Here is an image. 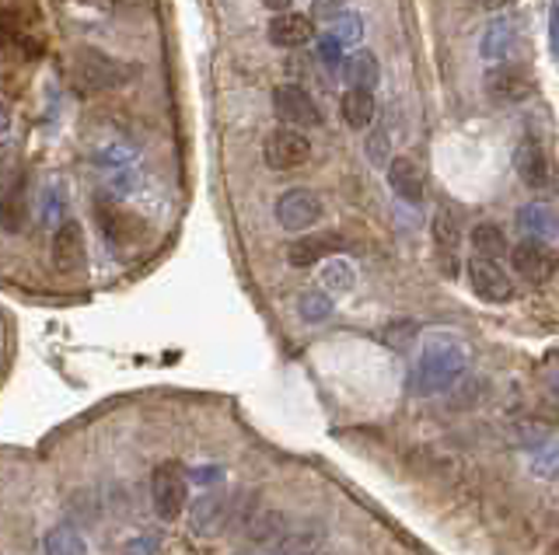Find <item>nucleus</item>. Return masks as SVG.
Returning <instances> with one entry per match:
<instances>
[{
	"mask_svg": "<svg viewBox=\"0 0 559 555\" xmlns=\"http://www.w3.org/2000/svg\"><path fill=\"white\" fill-rule=\"evenodd\" d=\"M469 346L455 332H431L420 346V357L413 367V395L431 398L448 392L451 384L465 374Z\"/></svg>",
	"mask_w": 559,
	"mask_h": 555,
	"instance_id": "nucleus-1",
	"label": "nucleus"
},
{
	"mask_svg": "<svg viewBox=\"0 0 559 555\" xmlns=\"http://www.w3.org/2000/svg\"><path fill=\"white\" fill-rule=\"evenodd\" d=\"M129 77H134V66L98 53V49H77L71 57V81H74V88L85 95L123 88Z\"/></svg>",
	"mask_w": 559,
	"mask_h": 555,
	"instance_id": "nucleus-2",
	"label": "nucleus"
},
{
	"mask_svg": "<svg viewBox=\"0 0 559 555\" xmlns=\"http://www.w3.org/2000/svg\"><path fill=\"white\" fill-rule=\"evenodd\" d=\"M151 503H154V514L164 520V525H172V520H178L186 514V507H189V479L183 476V468H178L175 461L154 468Z\"/></svg>",
	"mask_w": 559,
	"mask_h": 555,
	"instance_id": "nucleus-3",
	"label": "nucleus"
},
{
	"mask_svg": "<svg viewBox=\"0 0 559 555\" xmlns=\"http://www.w3.org/2000/svg\"><path fill=\"white\" fill-rule=\"evenodd\" d=\"M308 158H311V140L298 126L270 130L266 140H262V161L273 172H294V168L308 164Z\"/></svg>",
	"mask_w": 559,
	"mask_h": 555,
	"instance_id": "nucleus-4",
	"label": "nucleus"
},
{
	"mask_svg": "<svg viewBox=\"0 0 559 555\" xmlns=\"http://www.w3.org/2000/svg\"><path fill=\"white\" fill-rule=\"evenodd\" d=\"M469 287L472 294L486 300V305H511L514 300V280L507 276V269H500V259H469Z\"/></svg>",
	"mask_w": 559,
	"mask_h": 555,
	"instance_id": "nucleus-5",
	"label": "nucleus"
},
{
	"mask_svg": "<svg viewBox=\"0 0 559 555\" xmlns=\"http://www.w3.org/2000/svg\"><path fill=\"white\" fill-rule=\"evenodd\" d=\"M483 91L489 102H497V106H518L529 98L532 91V74H529V66H521V63H493L486 77H483Z\"/></svg>",
	"mask_w": 559,
	"mask_h": 555,
	"instance_id": "nucleus-6",
	"label": "nucleus"
},
{
	"mask_svg": "<svg viewBox=\"0 0 559 555\" xmlns=\"http://www.w3.org/2000/svg\"><path fill=\"white\" fill-rule=\"evenodd\" d=\"M322 199L319 193H311V189H290L276 199V224L290 231V234H305L311 231L319 221H322Z\"/></svg>",
	"mask_w": 559,
	"mask_h": 555,
	"instance_id": "nucleus-7",
	"label": "nucleus"
},
{
	"mask_svg": "<svg viewBox=\"0 0 559 555\" xmlns=\"http://www.w3.org/2000/svg\"><path fill=\"white\" fill-rule=\"evenodd\" d=\"M273 112L280 123L298 126V130L322 126L319 106L311 102V95L305 88H298V84H280V88H273Z\"/></svg>",
	"mask_w": 559,
	"mask_h": 555,
	"instance_id": "nucleus-8",
	"label": "nucleus"
},
{
	"mask_svg": "<svg viewBox=\"0 0 559 555\" xmlns=\"http://www.w3.org/2000/svg\"><path fill=\"white\" fill-rule=\"evenodd\" d=\"M49 256H53V266L57 273L71 276V273H80L85 269V259H88V248H85V231H80L77 221H63L53 234V248H49Z\"/></svg>",
	"mask_w": 559,
	"mask_h": 555,
	"instance_id": "nucleus-9",
	"label": "nucleus"
},
{
	"mask_svg": "<svg viewBox=\"0 0 559 555\" xmlns=\"http://www.w3.org/2000/svg\"><path fill=\"white\" fill-rule=\"evenodd\" d=\"M266 36L280 49L308 46L311 39H315V18H311V14H298V11H280L276 18L270 22Z\"/></svg>",
	"mask_w": 559,
	"mask_h": 555,
	"instance_id": "nucleus-10",
	"label": "nucleus"
},
{
	"mask_svg": "<svg viewBox=\"0 0 559 555\" xmlns=\"http://www.w3.org/2000/svg\"><path fill=\"white\" fill-rule=\"evenodd\" d=\"M514 172L529 189H549V158L535 137H524L514 150Z\"/></svg>",
	"mask_w": 559,
	"mask_h": 555,
	"instance_id": "nucleus-11",
	"label": "nucleus"
},
{
	"mask_svg": "<svg viewBox=\"0 0 559 555\" xmlns=\"http://www.w3.org/2000/svg\"><path fill=\"white\" fill-rule=\"evenodd\" d=\"M511 266L518 269L521 280L529 283H549L552 273H556V256L538 242H521L514 251H511Z\"/></svg>",
	"mask_w": 559,
	"mask_h": 555,
	"instance_id": "nucleus-12",
	"label": "nucleus"
},
{
	"mask_svg": "<svg viewBox=\"0 0 559 555\" xmlns=\"http://www.w3.org/2000/svg\"><path fill=\"white\" fill-rule=\"evenodd\" d=\"M98 227H102L105 238L116 245V248H126V245H137L144 238V221L137 213H126V210H116V207H98Z\"/></svg>",
	"mask_w": 559,
	"mask_h": 555,
	"instance_id": "nucleus-13",
	"label": "nucleus"
},
{
	"mask_svg": "<svg viewBox=\"0 0 559 555\" xmlns=\"http://www.w3.org/2000/svg\"><path fill=\"white\" fill-rule=\"evenodd\" d=\"M518 224L529 238L556 242L559 238V207L556 203H529L518 210Z\"/></svg>",
	"mask_w": 559,
	"mask_h": 555,
	"instance_id": "nucleus-14",
	"label": "nucleus"
},
{
	"mask_svg": "<svg viewBox=\"0 0 559 555\" xmlns=\"http://www.w3.org/2000/svg\"><path fill=\"white\" fill-rule=\"evenodd\" d=\"M388 185L399 199H406V203H420V199H423V168L413 158H406V155L392 158Z\"/></svg>",
	"mask_w": 559,
	"mask_h": 555,
	"instance_id": "nucleus-15",
	"label": "nucleus"
},
{
	"mask_svg": "<svg viewBox=\"0 0 559 555\" xmlns=\"http://www.w3.org/2000/svg\"><path fill=\"white\" fill-rule=\"evenodd\" d=\"M333 251H339V238L336 234H305L301 242H290L287 248V262L298 266V269H308L315 262H325Z\"/></svg>",
	"mask_w": 559,
	"mask_h": 555,
	"instance_id": "nucleus-16",
	"label": "nucleus"
},
{
	"mask_svg": "<svg viewBox=\"0 0 559 555\" xmlns=\"http://www.w3.org/2000/svg\"><path fill=\"white\" fill-rule=\"evenodd\" d=\"M227 520V499L218 493H207L200 499H192V510H189V528L196 534H218Z\"/></svg>",
	"mask_w": 559,
	"mask_h": 555,
	"instance_id": "nucleus-17",
	"label": "nucleus"
},
{
	"mask_svg": "<svg viewBox=\"0 0 559 555\" xmlns=\"http://www.w3.org/2000/svg\"><path fill=\"white\" fill-rule=\"evenodd\" d=\"M434 242L440 251V262H444V273H455L458 266V245H462V231H458V221L451 210H440L434 217Z\"/></svg>",
	"mask_w": 559,
	"mask_h": 555,
	"instance_id": "nucleus-18",
	"label": "nucleus"
},
{
	"mask_svg": "<svg viewBox=\"0 0 559 555\" xmlns=\"http://www.w3.org/2000/svg\"><path fill=\"white\" fill-rule=\"evenodd\" d=\"M343 123L350 130H368L374 123V91L371 88H347L339 102Z\"/></svg>",
	"mask_w": 559,
	"mask_h": 555,
	"instance_id": "nucleus-19",
	"label": "nucleus"
},
{
	"mask_svg": "<svg viewBox=\"0 0 559 555\" xmlns=\"http://www.w3.org/2000/svg\"><path fill=\"white\" fill-rule=\"evenodd\" d=\"M377 77H382V66H377V57L371 53V49H357V53L347 57V63H343V81L350 84V88H371Z\"/></svg>",
	"mask_w": 559,
	"mask_h": 555,
	"instance_id": "nucleus-20",
	"label": "nucleus"
},
{
	"mask_svg": "<svg viewBox=\"0 0 559 555\" xmlns=\"http://www.w3.org/2000/svg\"><path fill=\"white\" fill-rule=\"evenodd\" d=\"M319 280H322V287L336 297V294H350V291H353V280H357V273H353V266H350L347 259L328 256V259L322 262V273H319Z\"/></svg>",
	"mask_w": 559,
	"mask_h": 555,
	"instance_id": "nucleus-21",
	"label": "nucleus"
},
{
	"mask_svg": "<svg viewBox=\"0 0 559 555\" xmlns=\"http://www.w3.org/2000/svg\"><path fill=\"white\" fill-rule=\"evenodd\" d=\"M325 542L322 528H301V531H287L276 542V555H315Z\"/></svg>",
	"mask_w": 559,
	"mask_h": 555,
	"instance_id": "nucleus-22",
	"label": "nucleus"
},
{
	"mask_svg": "<svg viewBox=\"0 0 559 555\" xmlns=\"http://www.w3.org/2000/svg\"><path fill=\"white\" fill-rule=\"evenodd\" d=\"M42 552L46 555H88V542L85 534L74 528H53L42 538Z\"/></svg>",
	"mask_w": 559,
	"mask_h": 555,
	"instance_id": "nucleus-23",
	"label": "nucleus"
},
{
	"mask_svg": "<svg viewBox=\"0 0 559 555\" xmlns=\"http://www.w3.org/2000/svg\"><path fill=\"white\" fill-rule=\"evenodd\" d=\"M472 251L483 259H504L507 256V238L497 224H475L472 227Z\"/></svg>",
	"mask_w": 559,
	"mask_h": 555,
	"instance_id": "nucleus-24",
	"label": "nucleus"
},
{
	"mask_svg": "<svg viewBox=\"0 0 559 555\" xmlns=\"http://www.w3.org/2000/svg\"><path fill=\"white\" fill-rule=\"evenodd\" d=\"M511 46H514V28H511V22H507V18H500V22H493V25L486 28L480 53H483L486 60H504V57H507V49H511Z\"/></svg>",
	"mask_w": 559,
	"mask_h": 555,
	"instance_id": "nucleus-25",
	"label": "nucleus"
},
{
	"mask_svg": "<svg viewBox=\"0 0 559 555\" xmlns=\"http://www.w3.org/2000/svg\"><path fill=\"white\" fill-rule=\"evenodd\" d=\"M298 314L305 318V322L319 325V322H325L328 314H333V297H328V294H319V291H308V294H301V300H298Z\"/></svg>",
	"mask_w": 559,
	"mask_h": 555,
	"instance_id": "nucleus-26",
	"label": "nucleus"
},
{
	"mask_svg": "<svg viewBox=\"0 0 559 555\" xmlns=\"http://www.w3.org/2000/svg\"><path fill=\"white\" fill-rule=\"evenodd\" d=\"M319 60L328 71H343V63H347V42L339 39V32H328V36L319 39Z\"/></svg>",
	"mask_w": 559,
	"mask_h": 555,
	"instance_id": "nucleus-27",
	"label": "nucleus"
},
{
	"mask_svg": "<svg viewBox=\"0 0 559 555\" xmlns=\"http://www.w3.org/2000/svg\"><path fill=\"white\" fill-rule=\"evenodd\" d=\"M280 528H284V517H280L276 510H262L249 525V534L256 538V542H276Z\"/></svg>",
	"mask_w": 559,
	"mask_h": 555,
	"instance_id": "nucleus-28",
	"label": "nucleus"
},
{
	"mask_svg": "<svg viewBox=\"0 0 559 555\" xmlns=\"http://www.w3.org/2000/svg\"><path fill=\"white\" fill-rule=\"evenodd\" d=\"M532 468H535V476L552 479L559 472V444H546L542 451H535L532 454Z\"/></svg>",
	"mask_w": 559,
	"mask_h": 555,
	"instance_id": "nucleus-29",
	"label": "nucleus"
},
{
	"mask_svg": "<svg viewBox=\"0 0 559 555\" xmlns=\"http://www.w3.org/2000/svg\"><path fill=\"white\" fill-rule=\"evenodd\" d=\"M388 150H392V137H388V126H377L371 137H368V158L374 164H385L388 161Z\"/></svg>",
	"mask_w": 559,
	"mask_h": 555,
	"instance_id": "nucleus-30",
	"label": "nucleus"
},
{
	"mask_svg": "<svg viewBox=\"0 0 559 555\" xmlns=\"http://www.w3.org/2000/svg\"><path fill=\"white\" fill-rule=\"evenodd\" d=\"M336 22H339V39L347 42V46L364 39V18H360V14H347V11H343Z\"/></svg>",
	"mask_w": 559,
	"mask_h": 555,
	"instance_id": "nucleus-31",
	"label": "nucleus"
},
{
	"mask_svg": "<svg viewBox=\"0 0 559 555\" xmlns=\"http://www.w3.org/2000/svg\"><path fill=\"white\" fill-rule=\"evenodd\" d=\"M161 548V538L158 534H137V538H129L123 555H158Z\"/></svg>",
	"mask_w": 559,
	"mask_h": 555,
	"instance_id": "nucleus-32",
	"label": "nucleus"
},
{
	"mask_svg": "<svg viewBox=\"0 0 559 555\" xmlns=\"http://www.w3.org/2000/svg\"><path fill=\"white\" fill-rule=\"evenodd\" d=\"M347 0H311V18L325 22V18H339Z\"/></svg>",
	"mask_w": 559,
	"mask_h": 555,
	"instance_id": "nucleus-33",
	"label": "nucleus"
},
{
	"mask_svg": "<svg viewBox=\"0 0 559 555\" xmlns=\"http://www.w3.org/2000/svg\"><path fill=\"white\" fill-rule=\"evenodd\" d=\"M224 472H221V468L218 465H207V468H192V472H189V479L196 482V485H210V482H218Z\"/></svg>",
	"mask_w": 559,
	"mask_h": 555,
	"instance_id": "nucleus-34",
	"label": "nucleus"
},
{
	"mask_svg": "<svg viewBox=\"0 0 559 555\" xmlns=\"http://www.w3.org/2000/svg\"><path fill=\"white\" fill-rule=\"evenodd\" d=\"M549 42H552V57L559 60V0L552 4V14H549Z\"/></svg>",
	"mask_w": 559,
	"mask_h": 555,
	"instance_id": "nucleus-35",
	"label": "nucleus"
},
{
	"mask_svg": "<svg viewBox=\"0 0 559 555\" xmlns=\"http://www.w3.org/2000/svg\"><path fill=\"white\" fill-rule=\"evenodd\" d=\"M507 4V0H475V8H483V11H500Z\"/></svg>",
	"mask_w": 559,
	"mask_h": 555,
	"instance_id": "nucleus-36",
	"label": "nucleus"
},
{
	"mask_svg": "<svg viewBox=\"0 0 559 555\" xmlns=\"http://www.w3.org/2000/svg\"><path fill=\"white\" fill-rule=\"evenodd\" d=\"M262 4H266L273 14H280V11H287V8H290V0H262Z\"/></svg>",
	"mask_w": 559,
	"mask_h": 555,
	"instance_id": "nucleus-37",
	"label": "nucleus"
},
{
	"mask_svg": "<svg viewBox=\"0 0 559 555\" xmlns=\"http://www.w3.org/2000/svg\"><path fill=\"white\" fill-rule=\"evenodd\" d=\"M85 4H95V8L109 11V8H116V0H85Z\"/></svg>",
	"mask_w": 559,
	"mask_h": 555,
	"instance_id": "nucleus-38",
	"label": "nucleus"
},
{
	"mask_svg": "<svg viewBox=\"0 0 559 555\" xmlns=\"http://www.w3.org/2000/svg\"><path fill=\"white\" fill-rule=\"evenodd\" d=\"M552 392L559 395V367H556V374H552Z\"/></svg>",
	"mask_w": 559,
	"mask_h": 555,
	"instance_id": "nucleus-39",
	"label": "nucleus"
}]
</instances>
